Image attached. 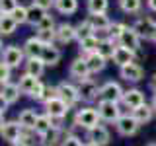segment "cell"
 Returning a JSON list of instances; mask_svg holds the SVG:
<instances>
[{"label":"cell","mask_w":156,"mask_h":146,"mask_svg":"<svg viewBox=\"0 0 156 146\" xmlns=\"http://www.w3.org/2000/svg\"><path fill=\"white\" fill-rule=\"evenodd\" d=\"M115 47H117V41H113L111 37H101V43L98 47V53H100L104 58H113V53H115Z\"/></svg>","instance_id":"cell-31"},{"label":"cell","mask_w":156,"mask_h":146,"mask_svg":"<svg viewBox=\"0 0 156 146\" xmlns=\"http://www.w3.org/2000/svg\"><path fill=\"white\" fill-rule=\"evenodd\" d=\"M86 142H82V138L80 136H76L72 130H66L65 133V138H62V142L61 146H84Z\"/></svg>","instance_id":"cell-37"},{"label":"cell","mask_w":156,"mask_h":146,"mask_svg":"<svg viewBox=\"0 0 156 146\" xmlns=\"http://www.w3.org/2000/svg\"><path fill=\"white\" fill-rule=\"evenodd\" d=\"M86 140L88 142H94V144H100V146H107L111 142V134H109V129L104 125H96L92 129L86 130Z\"/></svg>","instance_id":"cell-12"},{"label":"cell","mask_w":156,"mask_h":146,"mask_svg":"<svg viewBox=\"0 0 156 146\" xmlns=\"http://www.w3.org/2000/svg\"><path fill=\"white\" fill-rule=\"evenodd\" d=\"M86 61H88V66H90L92 74H98V72H101V70L107 66V58H104L98 51H96V53H90V55H86Z\"/></svg>","instance_id":"cell-28"},{"label":"cell","mask_w":156,"mask_h":146,"mask_svg":"<svg viewBox=\"0 0 156 146\" xmlns=\"http://www.w3.org/2000/svg\"><path fill=\"white\" fill-rule=\"evenodd\" d=\"M135 57H136V53L135 51H131V49H127L123 47L121 43H117V47H115V53H113V64L117 66H125V64H129V62H135Z\"/></svg>","instance_id":"cell-18"},{"label":"cell","mask_w":156,"mask_h":146,"mask_svg":"<svg viewBox=\"0 0 156 146\" xmlns=\"http://www.w3.org/2000/svg\"><path fill=\"white\" fill-rule=\"evenodd\" d=\"M45 68H47V64L41 58H26V62H23V72L35 76V78H41L43 72H45Z\"/></svg>","instance_id":"cell-23"},{"label":"cell","mask_w":156,"mask_h":146,"mask_svg":"<svg viewBox=\"0 0 156 146\" xmlns=\"http://www.w3.org/2000/svg\"><path fill=\"white\" fill-rule=\"evenodd\" d=\"M131 113L135 115V119L139 121L140 125H146V123H150V121L154 119L156 109L152 107V103H143V105H139V107H136V109H133Z\"/></svg>","instance_id":"cell-21"},{"label":"cell","mask_w":156,"mask_h":146,"mask_svg":"<svg viewBox=\"0 0 156 146\" xmlns=\"http://www.w3.org/2000/svg\"><path fill=\"white\" fill-rule=\"evenodd\" d=\"M98 113H100V119L101 123H117L123 111L119 107V101H98Z\"/></svg>","instance_id":"cell-3"},{"label":"cell","mask_w":156,"mask_h":146,"mask_svg":"<svg viewBox=\"0 0 156 146\" xmlns=\"http://www.w3.org/2000/svg\"><path fill=\"white\" fill-rule=\"evenodd\" d=\"M55 10L62 16H72L78 10V0H55Z\"/></svg>","instance_id":"cell-30"},{"label":"cell","mask_w":156,"mask_h":146,"mask_svg":"<svg viewBox=\"0 0 156 146\" xmlns=\"http://www.w3.org/2000/svg\"><path fill=\"white\" fill-rule=\"evenodd\" d=\"M88 18H90L96 33H105V37H107V31H109L111 23H113L109 18H107V14H92V16H88Z\"/></svg>","instance_id":"cell-24"},{"label":"cell","mask_w":156,"mask_h":146,"mask_svg":"<svg viewBox=\"0 0 156 146\" xmlns=\"http://www.w3.org/2000/svg\"><path fill=\"white\" fill-rule=\"evenodd\" d=\"M12 16L20 26H22V23H27V6H22V4H20V6L12 12Z\"/></svg>","instance_id":"cell-39"},{"label":"cell","mask_w":156,"mask_h":146,"mask_svg":"<svg viewBox=\"0 0 156 146\" xmlns=\"http://www.w3.org/2000/svg\"><path fill=\"white\" fill-rule=\"evenodd\" d=\"M140 125L139 121L135 119V115L131 113H123L119 117V119H117V123H115V130H117V134H121V136H127V138H129V136H135L136 133H139V129H140Z\"/></svg>","instance_id":"cell-2"},{"label":"cell","mask_w":156,"mask_h":146,"mask_svg":"<svg viewBox=\"0 0 156 146\" xmlns=\"http://www.w3.org/2000/svg\"><path fill=\"white\" fill-rule=\"evenodd\" d=\"M94 33H96V29H94V26H92L90 18H86V19H82V22L76 26V41H82V39L94 35Z\"/></svg>","instance_id":"cell-33"},{"label":"cell","mask_w":156,"mask_h":146,"mask_svg":"<svg viewBox=\"0 0 156 146\" xmlns=\"http://www.w3.org/2000/svg\"><path fill=\"white\" fill-rule=\"evenodd\" d=\"M61 49L57 47V43H51V45H45V49H43L41 53V61L45 62L47 66H57L58 62H61Z\"/></svg>","instance_id":"cell-19"},{"label":"cell","mask_w":156,"mask_h":146,"mask_svg":"<svg viewBox=\"0 0 156 146\" xmlns=\"http://www.w3.org/2000/svg\"><path fill=\"white\" fill-rule=\"evenodd\" d=\"M62 138H65V130H62V127H57V129H51L47 134H43L39 138V144L41 146H61Z\"/></svg>","instance_id":"cell-22"},{"label":"cell","mask_w":156,"mask_h":146,"mask_svg":"<svg viewBox=\"0 0 156 146\" xmlns=\"http://www.w3.org/2000/svg\"><path fill=\"white\" fill-rule=\"evenodd\" d=\"M88 14H107V8H109V0H88L86 2Z\"/></svg>","instance_id":"cell-34"},{"label":"cell","mask_w":156,"mask_h":146,"mask_svg":"<svg viewBox=\"0 0 156 146\" xmlns=\"http://www.w3.org/2000/svg\"><path fill=\"white\" fill-rule=\"evenodd\" d=\"M101 43V37H98V33H94V35L82 39V41H78V49H80V55H90V53H96L98 47H100Z\"/></svg>","instance_id":"cell-26"},{"label":"cell","mask_w":156,"mask_h":146,"mask_svg":"<svg viewBox=\"0 0 156 146\" xmlns=\"http://www.w3.org/2000/svg\"><path fill=\"white\" fill-rule=\"evenodd\" d=\"M154 43H156V41H154Z\"/></svg>","instance_id":"cell-52"},{"label":"cell","mask_w":156,"mask_h":146,"mask_svg":"<svg viewBox=\"0 0 156 146\" xmlns=\"http://www.w3.org/2000/svg\"><path fill=\"white\" fill-rule=\"evenodd\" d=\"M148 146H156V142H150V144H148Z\"/></svg>","instance_id":"cell-51"},{"label":"cell","mask_w":156,"mask_h":146,"mask_svg":"<svg viewBox=\"0 0 156 146\" xmlns=\"http://www.w3.org/2000/svg\"><path fill=\"white\" fill-rule=\"evenodd\" d=\"M101 119H100V113H98V107H92V105H86L82 109H76L74 113V119H72V125L78 127V129H92V127L100 125Z\"/></svg>","instance_id":"cell-1"},{"label":"cell","mask_w":156,"mask_h":146,"mask_svg":"<svg viewBox=\"0 0 156 146\" xmlns=\"http://www.w3.org/2000/svg\"><path fill=\"white\" fill-rule=\"evenodd\" d=\"M119 8L125 14H139L143 8V0H119Z\"/></svg>","instance_id":"cell-35"},{"label":"cell","mask_w":156,"mask_h":146,"mask_svg":"<svg viewBox=\"0 0 156 146\" xmlns=\"http://www.w3.org/2000/svg\"><path fill=\"white\" fill-rule=\"evenodd\" d=\"M47 14H49L47 10H43L41 6H37V4L31 2V6H27V23H29L33 29H35V27L39 26V22H41V19L45 18Z\"/></svg>","instance_id":"cell-27"},{"label":"cell","mask_w":156,"mask_h":146,"mask_svg":"<svg viewBox=\"0 0 156 146\" xmlns=\"http://www.w3.org/2000/svg\"><path fill=\"white\" fill-rule=\"evenodd\" d=\"M125 23L123 22H113L111 23V27H109V31H107V37H111L113 41H119V37H121V33L125 31Z\"/></svg>","instance_id":"cell-38"},{"label":"cell","mask_w":156,"mask_h":146,"mask_svg":"<svg viewBox=\"0 0 156 146\" xmlns=\"http://www.w3.org/2000/svg\"><path fill=\"white\" fill-rule=\"evenodd\" d=\"M37 117L39 113L35 109H22L20 111V115H18V121H20V125L23 127V129H29V130H35V123H37Z\"/></svg>","instance_id":"cell-25"},{"label":"cell","mask_w":156,"mask_h":146,"mask_svg":"<svg viewBox=\"0 0 156 146\" xmlns=\"http://www.w3.org/2000/svg\"><path fill=\"white\" fill-rule=\"evenodd\" d=\"M22 47H23V53H26L27 58H41V53H43V49H45V43H43L37 35H33V37L26 39Z\"/></svg>","instance_id":"cell-17"},{"label":"cell","mask_w":156,"mask_h":146,"mask_svg":"<svg viewBox=\"0 0 156 146\" xmlns=\"http://www.w3.org/2000/svg\"><path fill=\"white\" fill-rule=\"evenodd\" d=\"M43 105H45V113L51 115L53 119H58V121H62L68 115V111L72 109V107L68 105L65 99H61V97L51 99V101H47V103H43Z\"/></svg>","instance_id":"cell-13"},{"label":"cell","mask_w":156,"mask_h":146,"mask_svg":"<svg viewBox=\"0 0 156 146\" xmlns=\"http://www.w3.org/2000/svg\"><path fill=\"white\" fill-rule=\"evenodd\" d=\"M150 103H152V107L156 109V92H154V96H152V101H150Z\"/></svg>","instance_id":"cell-49"},{"label":"cell","mask_w":156,"mask_h":146,"mask_svg":"<svg viewBox=\"0 0 156 146\" xmlns=\"http://www.w3.org/2000/svg\"><path fill=\"white\" fill-rule=\"evenodd\" d=\"M12 146H33V144H29V142H23V140H20V142L12 144Z\"/></svg>","instance_id":"cell-48"},{"label":"cell","mask_w":156,"mask_h":146,"mask_svg":"<svg viewBox=\"0 0 156 146\" xmlns=\"http://www.w3.org/2000/svg\"><path fill=\"white\" fill-rule=\"evenodd\" d=\"M57 29V23H55V18L51 14H47L45 18L39 22V26L35 27V31H55Z\"/></svg>","instance_id":"cell-36"},{"label":"cell","mask_w":156,"mask_h":146,"mask_svg":"<svg viewBox=\"0 0 156 146\" xmlns=\"http://www.w3.org/2000/svg\"><path fill=\"white\" fill-rule=\"evenodd\" d=\"M148 86H150V90H152V92H156V72H154V74H152V78H150Z\"/></svg>","instance_id":"cell-46"},{"label":"cell","mask_w":156,"mask_h":146,"mask_svg":"<svg viewBox=\"0 0 156 146\" xmlns=\"http://www.w3.org/2000/svg\"><path fill=\"white\" fill-rule=\"evenodd\" d=\"M78 92H80V101H84V103H94L100 99V86L94 78L78 82Z\"/></svg>","instance_id":"cell-6"},{"label":"cell","mask_w":156,"mask_h":146,"mask_svg":"<svg viewBox=\"0 0 156 146\" xmlns=\"http://www.w3.org/2000/svg\"><path fill=\"white\" fill-rule=\"evenodd\" d=\"M146 6L150 12H156V0H146Z\"/></svg>","instance_id":"cell-47"},{"label":"cell","mask_w":156,"mask_h":146,"mask_svg":"<svg viewBox=\"0 0 156 146\" xmlns=\"http://www.w3.org/2000/svg\"><path fill=\"white\" fill-rule=\"evenodd\" d=\"M45 90H47V86L43 84V82H39V84L33 88V92L29 94V97L31 99H35V101H43V96H45Z\"/></svg>","instance_id":"cell-44"},{"label":"cell","mask_w":156,"mask_h":146,"mask_svg":"<svg viewBox=\"0 0 156 146\" xmlns=\"http://www.w3.org/2000/svg\"><path fill=\"white\" fill-rule=\"evenodd\" d=\"M140 41H143V39H140V35L136 33V29L133 26H127L125 31L121 33V37H119V41H117V43H121L123 47L135 51L136 57H143V53H140Z\"/></svg>","instance_id":"cell-10"},{"label":"cell","mask_w":156,"mask_h":146,"mask_svg":"<svg viewBox=\"0 0 156 146\" xmlns=\"http://www.w3.org/2000/svg\"><path fill=\"white\" fill-rule=\"evenodd\" d=\"M26 53H23V47H18V45H6L2 51V62H6L8 66L12 68H20L23 66L26 62Z\"/></svg>","instance_id":"cell-5"},{"label":"cell","mask_w":156,"mask_h":146,"mask_svg":"<svg viewBox=\"0 0 156 146\" xmlns=\"http://www.w3.org/2000/svg\"><path fill=\"white\" fill-rule=\"evenodd\" d=\"M20 6L18 0H0V12L2 14H12Z\"/></svg>","instance_id":"cell-42"},{"label":"cell","mask_w":156,"mask_h":146,"mask_svg":"<svg viewBox=\"0 0 156 146\" xmlns=\"http://www.w3.org/2000/svg\"><path fill=\"white\" fill-rule=\"evenodd\" d=\"M68 74H70V78H74L76 82L88 80V78L92 76V70H90V66H88V61H86L84 55L76 57L74 61L70 62V66H68Z\"/></svg>","instance_id":"cell-8"},{"label":"cell","mask_w":156,"mask_h":146,"mask_svg":"<svg viewBox=\"0 0 156 146\" xmlns=\"http://www.w3.org/2000/svg\"><path fill=\"white\" fill-rule=\"evenodd\" d=\"M121 103H123L129 111L136 109L139 105L146 103V99H144V92H143V90H139V88H129V90H125Z\"/></svg>","instance_id":"cell-15"},{"label":"cell","mask_w":156,"mask_h":146,"mask_svg":"<svg viewBox=\"0 0 156 146\" xmlns=\"http://www.w3.org/2000/svg\"><path fill=\"white\" fill-rule=\"evenodd\" d=\"M33 4H37V6H41L43 10H51V8H55V0H33Z\"/></svg>","instance_id":"cell-45"},{"label":"cell","mask_w":156,"mask_h":146,"mask_svg":"<svg viewBox=\"0 0 156 146\" xmlns=\"http://www.w3.org/2000/svg\"><path fill=\"white\" fill-rule=\"evenodd\" d=\"M119 76H121V80L129 82V84H136V82H140L144 78V70H143V66L135 61V62H129V64L121 66Z\"/></svg>","instance_id":"cell-11"},{"label":"cell","mask_w":156,"mask_h":146,"mask_svg":"<svg viewBox=\"0 0 156 146\" xmlns=\"http://www.w3.org/2000/svg\"><path fill=\"white\" fill-rule=\"evenodd\" d=\"M0 134L2 138L10 144H16L22 140V134H23V127L20 125V121H2V129H0Z\"/></svg>","instance_id":"cell-9"},{"label":"cell","mask_w":156,"mask_h":146,"mask_svg":"<svg viewBox=\"0 0 156 146\" xmlns=\"http://www.w3.org/2000/svg\"><path fill=\"white\" fill-rule=\"evenodd\" d=\"M123 94H125V90H123V86H121L119 82L107 80V82H104V84L100 86V99L98 101H119L121 103Z\"/></svg>","instance_id":"cell-4"},{"label":"cell","mask_w":156,"mask_h":146,"mask_svg":"<svg viewBox=\"0 0 156 146\" xmlns=\"http://www.w3.org/2000/svg\"><path fill=\"white\" fill-rule=\"evenodd\" d=\"M84 146H100V144H94V142H88V140H86V144Z\"/></svg>","instance_id":"cell-50"},{"label":"cell","mask_w":156,"mask_h":146,"mask_svg":"<svg viewBox=\"0 0 156 146\" xmlns=\"http://www.w3.org/2000/svg\"><path fill=\"white\" fill-rule=\"evenodd\" d=\"M35 35L41 39L45 45H51V43H57V29L55 31H35Z\"/></svg>","instance_id":"cell-41"},{"label":"cell","mask_w":156,"mask_h":146,"mask_svg":"<svg viewBox=\"0 0 156 146\" xmlns=\"http://www.w3.org/2000/svg\"><path fill=\"white\" fill-rule=\"evenodd\" d=\"M12 70H14V68L8 66L6 62H2V64H0V82H2V86L12 82Z\"/></svg>","instance_id":"cell-40"},{"label":"cell","mask_w":156,"mask_h":146,"mask_svg":"<svg viewBox=\"0 0 156 146\" xmlns=\"http://www.w3.org/2000/svg\"><path fill=\"white\" fill-rule=\"evenodd\" d=\"M57 97H61V94H58V84L57 86H47L45 96H43V101H41V103H47V101L57 99Z\"/></svg>","instance_id":"cell-43"},{"label":"cell","mask_w":156,"mask_h":146,"mask_svg":"<svg viewBox=\"0 0 156 146\" xmlns=\"http://www.w3.org/2000/svg\"><path fill=\"white\" fill-rule=\"evenodd\" d=\"M39 82H41V78H35V76H31V74H26L23 72L22 76H20V82H18V86H20V90H22V94H26L29 96L33 92V88H35Z\"/></svg>","instance_id":"cell-29"},{"label":"cell","mask_w":156,"mask_h":146,"mask_svg":"<svg viewBox=\"0 0 156 146\" xmlns=\"http://www.w3.org/2000/svg\"><path fill=\"white\" fill-rule=\"evenodd\" d=\"M20 96H22V90H20V86H18V84L10 82V84H4V86H2V92H0V99H2L4 103L14 105V103H16V101L20 99Z\"/></svg>","instance_id":"cell-20"},{"label":"cell","mask_w":156,"mask_h":146,"mask_svg":"<svg viewBox=\"0 0 156 146\" xmlns=\"http://www.w3.org/2000/svg\"><path fill=\"white\" fill-rule=\"evenodd\" d=\"M76 41V26L68 22H62L57 26V43L61 45H68V43Z\"/></svg>","instance_id":"cell-16"},{"label":"cell","mask_w":156,"mask_h":146,"mask_svg":"<svg viewBox=\"0 0 156 146\" xmlns=\"http://www.w3.org/2000/svg\"><path fill=\"white\" fill-rule=\"evenodd\" d=\"M58 94H61V99H65L70 107H74L78 101H80V92H78V86H74L72 82L62 80L58 84Z\"/></svg>","instance_id":"cell-14"},{"label":"cell","mask_w":156,"mask_h":146,"mask_svg":"<svg viewBox=\"0 0 156 146\" xmlns=\"http://www.w3.org/2000/svg\"><path fill=\"white\" fill-rule=\"evenodd\" d=\"M133 27L136 29V33L140 35V39H144V41H156V22L152 18H148V16L136 18Z\"/></svg>","instance_id":"cell-7"},{"label":"cell","mask_w":156,"mask_h":146,"mask_svg":"<svg viewBox=\"0 0 156 146\" xmlns=\"http://www.w3.org/2000/svg\"><path fill=\"white\" fill-rule=\"evenodd\" d=\"M18 26L20 23L14 19L12 14H2V19H0V33L2 35H12L18 29Z\"/></svg>","instance_id":"cell-32"}]
</instances>
